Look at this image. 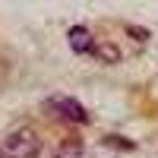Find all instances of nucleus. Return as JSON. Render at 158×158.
I'll return each mask as SVG.
<instances>
[{
	"label": "nucleus",
	"mask_w": 158,
	"mask_h": 158,
	"mask_svg": "<svg viewBox=\"0 0 158 158\" xmlns=\"http://www.w3.org/2000/svg\"><path fill=\"white\" fill-rule=\"evenodd\" d=\"M0 152H3V158H38L41 139H38V133H32L29 127H19V130H13V133L6 136V142L0 146Z\"/></svg>",
	"instance_id": "nucleus-1"
},
{
	"label": "nucleus",
	"mask_w": 158,
	"mask_h": 158,
	"mask_svg": "<svg viewBox=\"0 0 158 158\" xmlns=\"http://www.w3.org/2000/svg\"><path fill=\"white\" fill-rule=\"evenodd\" d=\"M48 108L54 111L57 117H63L67 123H85L89 120V114H85V108L79 101H73V98H63V95H54V98H48Z\"/></svg>",
	"instance_id": "nucleus-2"
},
{
	"label": "nucleus",
	"mask_w": 158,
	"mask_h": 158,
	"mask_svg": "<svg viewBox=\"0 0 158 158\" xmlns=\"http://www.w3.org/2000/svg\"><path fill=\"white\" fill-rule=\"evenodd\" d=\"M67 41H70V48L76 51V54H89L92 44H95V38H92V32L85 29V25H73V29L67 32Z\"/></svg>",
	"instance_id": "nucleus-3"
},
{
	"label": "nucleus",
	"mask_w": 158,
	"mask_h": 158,
	"mask_svg": "<svg viewBox=\"0 0 158 158\" xmlns=\"http://www.w3.org/2000/svg\"><path fill=\"white\" fill-rule=\"evenodd\" d=\"M89 54H95V57L104 60V63H117V60H120V54H117V44H98V41H95Z\"/></svg>",
	"instance_id": "nucleus-4"
},
{
	"label": "nucleus",
	"mask_w": 158,
	"mask_h": 158,
	"mask_svg": "<svg viewBox=\"0 0 158 158\" xmlns=\"http://www.w3.org/2000/svg\"><path fill=\"white\" fill-rule=\"evenodd\" d=\"M82 152H85V146H82L79 139H67V142L57 149L54 158H82Z\"/></svg>",
	"instance_id": "nucleus-5"
}]
</instances>
